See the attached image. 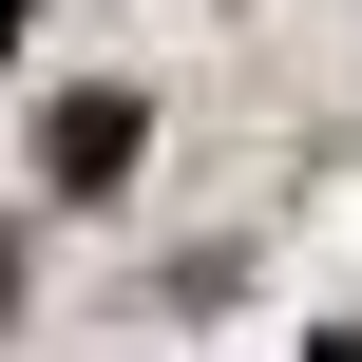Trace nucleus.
Here are the masks:
<instances>
[{
    "mask_svg": "<svg viewBox=\"0 0 362 362\" xmlns=\"http://www.w3.org/2000/svg\"><path fill=\"white\" fill-rule=\"evenodd\" d=\"M38 172H57V191H115V172H134V95H57V115H38Z\"/></svg>",
    "mask_w": 362,
    "mask_h": 362,
    "instance_id": "f257e3e1",
    "label": "nucleus"
},
{
    "mask_svg": "<svg viewBox=\"0 0 362 362\" xmlns=\"http://www.w3.org/2000/svg\"><path fill=\"white\" fill-rule=\"evenodd\" d=\"M325 362H362V344H325Z\"/></svg>",
    "mask_w": 362,
    "mask_h": 362,
    "instance_id": "f03ea898",
    "label": "nucleus"
}]
</instances>
